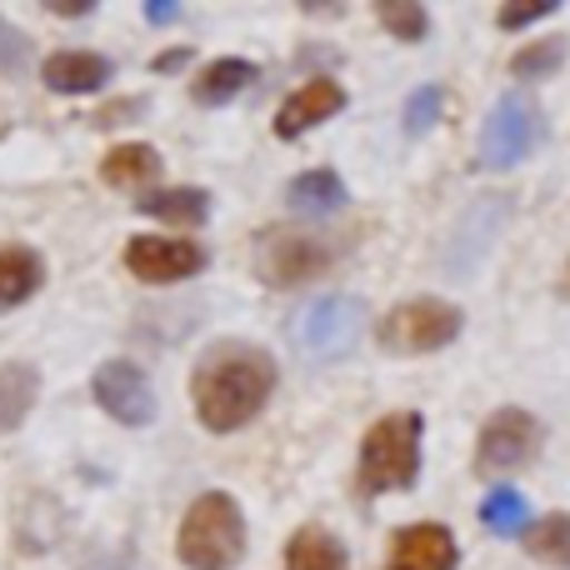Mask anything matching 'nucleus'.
<instances>
[{"instance_id": "obj_27", "label": "nucleus", "mask_w": 570, "mask_h": 570, "mask_svg": "<svg viewBox=\"0 0 570 570\" xmlns=\"http://www.w3.org/2000/svg\"><path fill=\"white\" fill-rule=\"evenodd\" d=\"M26 56H30V40L20 36L16 26L0 20V76H20V70H26Z\"/></svg>"}, {"instance_id": "obj_31", "label": "nucleus", "mask_w": 570, "mask_h": 570, "mask_svg": "<svg viewBox=\"0 0 570 570\" xmlns=\"http://www.w3.org/2000/svg\"><path fill=\"white\" fill-rule=\"evenodd\" d=\"M50 16H90V6L80 0V6H50Z\"/></svg>"}, {"instance_id": "obj_15", "label": "nucleus", "mask_w": 570, "mask_h": 570, "mask_svg": "<svg viewBox=\"0 0 570 570\" xmlns=\"http://www.w3.org/2000/svg\"><path fill=\"white\" fill-rule=\"evenodd\" d=\"M36 395H40V371L36 365H26V361L0 365V435L20 431V421L30 415Z\"/></svg>"}, {"instance_id": "obj_19", "label": "nucleus", "mask_w": 570, "mask_h": 570, "mask_svg": "<svg viewBox=\"0 0 570 570\" xmlns=\"http://www.w3.org/2000/svg\"><path fill=\"white\" fill-rule=\"evenodd\" d=\"M46 281V266H40L36 250L26 246H6L0 250V305H20L40 291Z\"/></svg>"}, {"instance_id": "obj_21", "label": "nucleus", "mask_w": 570, "mask_h": 570, "mask_svg": "<svg viewBox=\"0 0 570 570\" xmlns=\"http://www.w3.org/2000/svg\"><path fill=\"white\" fill-rule=\"evenodd\" d=\"M250 80H256V66H250V60H210V66L196 76V100L200 106H226V100L240 96Z\"/></svg>"}, {"instance_id": "obj_26", "label": "nucleus", "mask_w": 570, "mask_h": 570, "mask_svg": "<svg viewBox=\"0 0 570 570\" xmlns=\"http://www.w3.org/2000/svg\"><path fill=\"white\" fill-rule=\"evenodd\" d=\"M435 120H441V90L421 86L411 100H405V130H411V136H425Z\"/></svg>"}, {"instance_id": "obj_18", "label": "nucleus", "mask_w": 570, "mask_h": 570, "mask_svg": "<svg viewBox=\"0 0 570 570\" xmlns=\"http://www.w3.org/2000/svg\"><path fill=\"white\" fill-rule=\"evenodd\" d=\"M285 570H345V546L325 525H305L285 546Z\"/></svg>"}, {"instance_id": "obj_13", "label": "nucleus", "mask_w": 570, "mask_h": 570, "mask_svg": "<svg viewBox=\"0 0 570 570\" xmlns=\"http://www.w3.org/2000/svg\"><path fill=\"white\" fill-rule=\"evenodd\" d=\"M385 570H455V535L445 525H411L395 535Z\"/></svg>"}, {"instance_id": "obj_6", "label": "nucleus", "mask_w": 570, "mask_h": 570, "mask_svg": "<svg viewBox=\"0 0 570 570\" xmlns=\"http://www.w3.org/2000/svg\"><path fill=\"white\" fill-rule=\"evenodd\" d=\"M465 315L451 301H405L381 321V345L395 355H431L461 335Z\"/></svg>"}, {"instance_id": "obj_12", "label": "nucleus", "mask_w": 570, "mask_h": 570, "mask_svg": "<svg viewBox=\"0 0 570 570\" xmlns=\"http://www.w3.org/2000/svg\"><path fill=\"white\" fill-rule=\"evenodd\" d=\"M341 106H345V90L335 86V80L315 76V80H305V86L295 90V96L281 106L276 130H281L285 140H295V136H305V130H311V126H321V120L341 116Z\"/></svg>"}, {"instance_id": "obj_30", "label": "nucleus", "mask_w": 570, "mask_h": 570, "mask_svg": "<svg viewBox=\"0 0 570 570\" xmlns=\"http://www.w3.org/2000/svg\"><path fill=\"white\" fill-rule=\"evenodd\" d=\"M190 60V50H166V56L156 60V70H176V66H186Z\"/></svg>"}, {"instance_id": "obj_9", "label": "nucleus", "mask_w": 570, "mask_h": 570, "mask_svg": "<svg viewBox=\"0 0 570 570\" xmlns=\"http://www.w3.org/2000/svg\"><path fill=\"white\" fill-rule=\"evenodd\" d=\"M505 216H511V200H505V196L475 200V206L461 216L451 246H445V271H451L455 281H471V271L491 256V246H495V236H501Z\"/></svg>"}, {"instance_id": "obj_14", "label": "nucleus", "mask_w": 570, "mask_h": 570, "mask_svg": "<svg viewBox=\"0 0 570 570\" xmlns=\"http://www.w3.org/2000/svg\"><path fill=\"white\" fill-rule=\"evenodd\" d=\"M40 80L56 96H90V90H100L110 80V60L96 56V50H56L40 66Z\"/></svg>"}, {"instance_id": "obj_3", "label": "nucleus", "mask_w": 570, "mask_h": 570, "mask_svg": "<svg viewBox=\"0 0 570 570\" xmlns=\"http://www.w3.org/2000/svg\"><path fill=\"white\" fill-rule=\"evenodd\" d=\"M415 475H421V415L395 411L375 421L361 445V491H405L415 485Z\"/></svg>"}, {"instance_id": "obj_23", "label": "nucleus", "mask_w": 570, "mask_h": 570, "mask_svg": "<svg viewBox=\"0 0 570 570\" xmlns=\"http://www.w3.org/2000/svg\"><path fill=\"white\" fill-rule=\"evenodd\" d=\"M481 521H485V531H491V535H521L525 525H531V505H525V495H521V491L501 485V491L485 495Z\"/></svg>"}, {"instance_id": "obj_1", "label": "nucleus", "mask_w": 570, "mask_h": 570, "mask_svg": "<svg viewBox=\"0 0 570 570\" xmlns=\"http://www.w3.org/2000/svg\"><path fill=\"white\" fill-rule=\"evenodd\" d=\"M271 391H276V361L256 345H216L190 375V395H196V415L206 431H240L266 411Z\"/></svg>"}, {"instance_id": "obj_20", "label": "nucleus", "mask_w": 570, "mask_h": 570, "mask_svg": "<svg viewBox=\"0 0 570 570\" xmlns=\"http://www.w3.org/2000/svg\"><path fill=\"white\" fill-rule=\"evenodd\" d=\"M146 216L170 220V226H200L210 216V196L206 190H150V196L136 200Z\"/></svg>"}, {"instance_id": "obj_11", "label": "nucleus", "mask_w": 570, "mask_h": 570, "mask_svg": "<svg viewBox=\"0 0 570 570\" xmlns=\"http://www.w3.org/2000/svg\"><path fill=\"white\" fill-rule=\"evenodd\" d=\"M96 401L110 421L120 425H146L156 415V395H150V381L136 361H106L96 371Z\"/></svg>"}, {"instance_id": "obj_16", "label": "nucleus", "mask_w": 570, "mask_h": 570, "mask_svg": "<svg viewBox=\"0 0 570 570\" xmlns=\"http://www.w3.org/2000/svg\"><path fill=\"white\" fill-rule=\"evenodd\" d=\"M285 200H291L295 216L321 220V216H335V210L345 206V186H341V176H335V170H305V176L291 180Z\"/></svg>"}, {"instance_id": "obj_25", "label": "nucleus", "mask_w": 570, "mask_h": 570, "mask_svg": "<svg viewBox=\"0 0 570 570\" xmlns=\"http://www.w3.org/2000/svg\"><path fill=\"white\" fill-rule=\"evenodd\" d=\"M561 60H566V40H561V36L535 40V46H525V50H515V56H511V76H521V80L551 76Z\"/></svg>"}, {"instance_id": "obj_24", "label": "nucleus", "mask_w": 570, "mask_h": 570, "mask_svg": "<svg viewBox=\"0 0 570 570\" xmlns=\"http://www.w3.org/2000/svg\"><path fill=\"white\" fill-rule=\"evenodd\" d=\"M375 16H381V26L391 30L395 40H405V46L431 36V16H425V6H415V0H391V6H381Z\"/></svg>"}, {"instance_id": "obj_17", "label": "nucleus", "mask_w": 570, "mask_h": 570, "mask_svg": "<svg viewBox=\"0 0 570 570\" xmlns=\"http://www.w3.org/2000/svg\"><path fill=\"white\" fill-rule=\"evenodd\" d=\"M156 176H160V156L150 146H116L100 160V180L116 190H150Z\"/></svg>"}, {"instance_id": "obj_8", "label": "nucleus", "mask_w": 570, "mask_h": 570, "mask_svg": "<svg viewBox=\"0 0 570 570\" xmlns=\"http://www.w3.org/2000/svg\"><path fill=\"white\" fill-rule=\"evenodd\" d=\"M541 451V421L531 411H495L491 421L481 425V445H475V465L485 475H501V471H521L525 461H535Z\"/></svg>"}, {"instance_id": "obj_2", "label": "nucleus", "mask_w": 570, "mask_h": 570, "mask_svg": "<svg viewBox=\"0 0 570 570\" xmlns=\"http://www.w3.org/2000/svg\"><path fill=\"white\" fill-rule=\"evenodd\" d=\"M176 556L190 570H230L246 556V515L226 491H206L190 501L176 535Z\"/></svg>"}, {"instance_id": "obj_10", "label": "nucleus", "mask_w": 570, "mask_h": 570, "mask_svg": "<svg viewBox=\"0 0 570 570\" xmlns=\"http://www.w3.org/2000/svg\"><path fill=\"white\" fill-rule=\"evenodd\" d=\"M126 266L136 281L146 285H176L190 281L200 266H206V250L196 240H170V236H136L126 246Z\"/></svg>"}, {"instance_id": "obj_7", "label": "nucleus", "mask_w": 570, "mask_h": 570, "mask_svg": "<svg viewBox=\"0 0 570 570\" xmlns=\"http://www.w3.org/2000/svg\"><path fill=\"white\" fill-rule=\"evenodd\" d=\"M331 266V246L321 236H305V230H261L256 240V276L276 291L305 285L311 276Z\"/></svg>"}, {"instance_id": "obj_5", "label": "nucleus", "mask_w": 570, "mask_h": 570, "mask_svg": "<svg viewBox=\"0 0 570 570\" xmlns=\"http://www.w3.org/2000/svg\"><path fill=\"white\" fill-rule=\"evenodd\" d=\"M546 136V116L541 106H535L531 96H521V90H511V96H501L491 106V116H485V130H481V166L485 170H511L521 166L525 156H531L535 146H541Z\"/></svg>"}, {"instance_id": "obj_29", "label": "nucleus", "mask_w": 570, "mask_h": 570, "mask_svg": "<svg viewBox=\"0 0 570 570\" xmlns=\"http://www.w3.org/2000/svg\"><path fill=\"white\" fill-rule=\"evenodd\" d=\"M176 16H180V6H170V0H150V6H146V20H150V26H170Z\"/></svg>"}, {"instance_id": "obj_22", "label": "nucleus", "mask_w": 570, "mask_h": 570, "mask_svg": "<svg viewBox=\"0 0 570 570\" xmlns=\"http://www.w3.org/2000/svg\"><path fill=\"white\" fill-rule=\"evenodd\" d=\"M525 551L535 556L541 566H570V515H541V521L525 531Z\"/></svg>"}, {"instance_id": "obj_32", "label": "nucleus", "mask_w": 570, "mask_h": 570, "mask_svg": "<svg viewBox=\"0 0 570 570\" xmlns=\"http://www.w3.org/2000/svg\"><path fill=\"white\" fill-rule=\"evenodd\" d=\"M561 291L570 295V261H566V281H561Z\"/></svg>"}, {"instance_id": "obj_4", "label": "nucleus", "mask_w": 570, "mask_h": 570, "mask_svg": "<svg viewBox=\"0 0 570 570\" xmlns=\"http://www.w3.org/2000/svg\"><path fill=\"white\" fill-rule=\"evenodd\" d=\"M365 331V305L351 301V295H321L305 311L291 315V345L305 361H341V355L355 351Z\"/></svg>"}, {"instance_id": "obj_28", "label": "nucleus", "mask_w": 570, "mask_h": 570, "mask_svg": "<svg viewBox=\"0 0 570 570\" xmlns=\"http://www.w3.org/2000/svg\"><path fill=\"white\" fill-rule=\"evenodd\" d=\"M556 0H531V6H501L495 10V20H501L505 30H521V26H535V20H546V16H556Z\"/></svg>"}]
</instances>
